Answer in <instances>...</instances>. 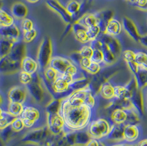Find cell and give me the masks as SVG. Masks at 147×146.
I'll return each instance as SVG.
<instances>
[{"instance_id":"9a60e30c","label":"cell","mask_w":147,"mask_h":146,"mask_svg":"<svg viewBox=\"0 0 147 146\" xmlns=\"http://www.w3.org/2000/svg\"><path fill=\"white\" fill-rule=\"evenodd\" d=\"M122 24L124 30L128 36L136 42H139L142 35L139 33L138 28L133 20L128 17H124L122 19Z\"/></svg>"},{"instance_id":"681fc988","label":"cell","mask_w":147,"mask_h":146,"mask_svg":"<svg viewBox=\"0 0 147 146\" xmlns=\"http://www.w3.org/2000/svg\"><path fill=\"white\" fill-rule=\"evenodd\" d=\"M137 146H147V137L140 139L137 143Z\"/></svg>"},{"instance_id":"c3c4849f","label":"cell","mask_w":147,"mask_h":146,"mask_svg":"<svg viewBox=\"0 0 147 146\" xmlns=\"http://www.w3.org/2000/svg\"><path fill=\"white\" fill-rule=\"evenodd\" d=\"M139 42L142 46L147 48V34L141 36Z\"/></svg>"},{"instance_id":"ba28073f","label":"cell","mask_w":147,"mask_h":146,"mask_svg":"<svg viewBox=\"0 0 147 146\" xmlns=\"http://www.w3.org/2000/svg\"><path fill=\"white\" fill-rule=\"evenodd\" d=\"M50 133L47 126L28 130L22 139V141L43 146Z\"/></svg>"},{"instance_id":"3957f363","label":"cell","mask_w":147,"mask_h":146,"mask_svg":"<svg viewBox=\"0 0 147 146\" xmlns=\"http://www.w3.org/2000/svg\"><path fill=\"white\" fill-rule=\"evenodd\" d=\"M26 52L24 42L22 40L16 42L11 52L6 56L1 58V72L4 74H12L22 70V61L26 56Z\"/></svg>"},{"instance_id":"f35d334b","label":"cell","mask_w":147,"mask_h":146,"mask_svg":"<svg viewBox=\"0 0 147 146\" xmlns=\"http://www.w3.org/2000/svg\"><path fill=\"white\" fill-rule=\"evenodd\" d=\"M75 38L82 43H87L90 42L88 37L86 30H81L74 33Z\"/></svg>"},{"instance_id":"ac0fdd59","label":"cell","mask_w":147,"mask_h":146,"mask_svg":"<svg viewBox=\"0 0 147 146\" xmlns=\"http://www.w3.org/2000/svg\"><path fill=\"white\" fill-rule=\"evenodd\" d=\"M0 33L1 38H7L16 42L20 40V30L14 24L9 27H1Z\"/></svg>"},{"instance_id":"60d3db41","label":"cell","mask_w":147,"mask_h":146,"mask_svg":"<svg viewBox=\"0 0 147 146\" xmlns=\"http://www.w3.org/2000/svg\"><path fill=\"white\" fill-rule=\"evenodd\" d=\"M123 58L124 60L127 62L134 61L136 57V52L132 50H127L123 52Z\"/></svg>"},{"instance_id":"2e32d148","label":"cell","mask_w":147,"mask_h":146,"mask_svg":"<svg viewBox=\"0 0 147 146\" xmlns=\"http://www.w3.org/2000/svg\"><path fill=\"white\" fill-rule=\"evenodd\" d=\"M98 38L107 46L109 50L117 58L120 56L121 51L120 44L116 38L105 33L99 35Z\"/></svg>"},{"instance_id":"11a10c76","label":"cell","mask_w":147,"mask_h":146,"mask_svg":"<svg viewBox=\"0 0 147 146\" xmlns=\"http://www.w3.org/2000/svg\"></svg>"},{"instance_id":"7402d4cb","label":"cell","mask_w":147,"mask_h":146,"mask_svg":"<svg viewBox=\"0 0 147 146\" xmlns=\"http://www.w3.org/2000/svg\"><path fill=\"white\" fill-rule=\"evenodd\" d=\"M11 12L14 17L23 20L27 17L28 8L22 2H16L11 8Z\"/></svg>"},{"instance_id":"5bb4252c","label":"cell","mask_w":147,"mask_h":146,"mask_svg":"<svg viewBox=\"0 0 147 146\" xmlns=\"http://www.w3.org/2000/svg\"><path fill=\"white\" fill-rule=\"evenodd\" d=\"M74 63L71 60L60 56L52 57L49 66L56 70L60 75H62L66 72L68 67Z\"/></svg>"},{"instance_id":"44dd1931","label":"cell","mask_w":147,"mask_h":146,"mask_svg":"<svg viewBox=\"0 0 147 146\" xmlns=\"http://www.w3.org/2000/svg\"><path fill=\"white\" fill-rule=\"evenodd\" d=\"M122 27L120 21L113 18L107 24L105 33L113 37L118 36L121 33Z\"/></svg>"},{"instance_id":"f907efd6","label":"cell","mask_w":147,"mask_h":146,"mask_svg":"<svg viewBox=\"0 0 147 146\" xmlns=\"http://www.w3.org/2000/svg\"><path fill=\"white\" fill-rule=\"evenodd\" d=\"M131 144H128L126 143H120V144H117V145H115L111 146H129Z\"/></svg>"},{"instance_id":"83f0119b","label":"cell","mask_w":147,"mask_h":146,"mask_svg":"<svg viewBox=\"0 0 147 146\" xmlns=\"http://www.w3.org/2000/svg\"><path fill=\"white\" fill-rule=\"evenodd\" d=\"M77 20L87 28L98 24L97 18L95 14H85Z\"/></svg>"},{"instance_id":"603a6c76","label":"cell","mask_w":147,"mask_h":146,"mask_svg":"<svg viewBox=\"0 0 147 146\" xmlns=\"http://www.w3.org/2000/svg\"><path fill=\"white\" fill-rule=\"evenodd\" d=\"M16 42L7 38H1L0 40V57L7 56L12 51Z\"/></svg>"},{"instance_id":"7c38bea8","label":"cell","mask_w":147,"mask_h":146,"mask_svg":"<svg viewBox=\"0 0 147 146\" xmlns=\"http://www.w3.org/2000/svg\"><path fill=\"white\" fill-rule=\"evenodd\" d=\"M65 121L59 112L47 113V127L50 133L59 135L64 133Z\"/></svg>"},{"instance_id":"5b68a950","label":"cell","mask_w":147,"mask_h":146,"mask_svg":"<svg viewBox=\"0 0 147 146\" xmlns=\"http://www.w3.org/2000/svg\"><path fill=\"white\" fill-rule=\"evenodd\" d=\"M107 118L112 124H136L140 123L142 118L137 109L132 106L127 109L117 108L108 113Z\"/></svg>"},{"instance_id":"4316f807","label":"cell","mask_w":147,"mask_h":146,"mask_svg":"<svg viewBox=\"0 0 147 146\" xmlns=\"http://www.w3.org/2000/svg\"><path fill=\"white\" fill-rule=\"evenodd\" d=\"M137 86L140 90L147 84V70L140 66L137 72L134 75Z\"/></svg>"},{"instance_id":"816d5d0a","label":"cell","mask_w":147,"mask_h":146,"mask_svg":"<svg viewBox=\"0 0 147 146\" xmlns=\"http://www.w3.org/2000/svg\"><path fill=\"white\" fill-rule=\"evenodd\" d=\"M30 3H36L37 2H38L39 0H27Z\"/></svg>"},{"instance_id":"f546056e","label":"cell","mask_w":147,"mask_h":146,"mask_svg":"<svg viewBox=\"0 0 147 146\" xmlns=\"http://www.w3.org/2000/svg\"><path fill=\"white\" fill-rule=\"evenodd\" d=\"M14 24L12 16L7 13L2 9L0 10V25L1 27H9Z\"/></svg>"},{"instance_id":"484cf974","label":"cell","mask_w":147,"mask_h":146,"mask_svg":"<svg viewBox=\"0 0 147 146\" xmlns=\"http://www.w3.org/2000/svg\"><path fill=\"white\" fill-rule=\"evenodd\" d=\"M101 42L102 45L101 50L103 54V63L105 65L110 66L115 62L117 57L109 50L107 46L104 42L102 41Z\"/></svg>"},{"instance_id":"7dc6e473","label":"cell","mask_w":147,"mask_h":146,"mask_svg":"<svg viewBox=\"0 0 147 146\" xmlns=\"http://www.w3.org/2000/svg\"><path fill=\"white\" fill-rule=\"evenodd\" d=\"M100 141L97 139H91L84 146H99Z\"/></svg>"},{"instance_id":"e0dca14e","label":"cell","mask_w":147,"mask_h":146,"mask_svg":"<svg viewBox=\"0 0 147 146\" xmlns=\"http://www.w3.org/2000/svg\"><path fill=\"white\" fill-rule=\"evenodd\" d=\"M115 84L110 80L105 81L98 90V95L105 100H111L115 98Z\"/></svg>"},{"instance_id":"d6986e66","label":"cell","mask_w":147,"mask_h":146,"mask_svg":"<svg viewBox=\"0 0 147 146\" xmlns=\"http://www.w3.org/2000/svg\"><path fill=\"white\" fill-rule=\"evenodd\" d=\"M98 20V25L100 28L102 33H105L107 24L110 19L113 18L114 13L112 11L107 9L95 13Z\"/></svg>"},{"instance_id":"9c48e42d","label":"cell","mask_w":147,"mask_h":146,"mask_svg":"<svg viewBox=\"0 0 147 146\" xmlns=\"http://www.w3.org/2000/svg\"><path fill=\"white\" fill-rule=\"evenodd\" d=\"M8 100L23 105L32 100L26 86L22 85L12 87L8 92Z\"/></svg>"},{"instance_id":"52a82bcc","label":"cell","mask_w":147,"mask_h":146,"mask_svg":"<svg viewBox=\"0 0 147 146\" xmlns=\"http://www.w3.org/2000/svg\"><path fill=\"white\" fill-rule=\"evenodd\" d=\"M52 58V43L49 37H45L40 43L39 48L37 62L39 66V72L42 73L49 66Z\"/></svg>"},{"instance_id":"ab89813d","label":"cell","mask_w":147,"mask_h":146,"mask_svg":"<svg viewBox=\"0 0 147 146\" xmlns=\"http://www.w3.org/2000/svg\"><path fill=\"white\" fill-rule=\"evenodd\" d=\"M21 27L23 33L29 31L34 28L33 23L28 18H24L22 21Z\"/></svg>"},{"instance_id":"836d02e7","label":"cell","mask_w":147,"mask_h":146,"mask_svg":"<svg viewBox=\"0 0 147 146\" xmlns=\"http://www.w3.org/2000/svg\"><path fill=\"white\" fill-rule=\"evenodd\" d=\"M19 79L22 85L26 86L32 81L33 76L29 73L21 70L19 74Z\"/></svg>"},{"instance_id":"4dcf8cb0","label":"cell","mask_w":147,"mask_h":146,"mask_svg":"<svg viewBox=\"0 0 147 146\" xmlns=\"http://www.w3.org/2000/svg\"><path fill=\"white\" fill-rule=\"evenodd\" d=\"M135 62L139 66L147 70V54L144 52H136Z\"/></svg>"},{"instance_id":"e575fe53","label":"cell","mask_w":147,"mask_h":146,"mask_svg":"<svg viewBox=\"0 0 147 146\" xmlns=\"http://www.w3.org/2000/svg\"><path fill=\"white\" fill-rule=\"evenodd\" d=\"M37 35V31L35 29H33L23 33V39L25 42H30L35 38Z\"/></svg>"},{"instance_id":"7a4b0ae2","label":"cell","mask_w":147,"mask_h":146,"mask_svg":"<svg viewBox=\"0 0 147 146\" xmlns=\"http://www.w3.org/2000/svg\"><path fill=\"white\" fill-rule=\"evenodd\" d=\"M20 117L23 120L26 129L28 130L47 126V113L45 107L33 100L24 105Z\"/></svg>"},{"instance_id":"db71d44e","label":"cell","mask_w":147,"mask_h":146,"mask_svg":"<svg viewBox=\"0 0 147 146\" xmlns=\"http://www.w3.org/2000/svg\"><path fill=\"white\" fill-rule=\"evenodd\" d=\"M137 144H133V145H130L129 146H137Z\"/></svg>"},{"instance_id":"b9f144b4","label":"cell","mask_w":147,"mask_h":146,"mask_svg":"<svg viewBox=\"0 0 147 146\" xmlns=\"http://www.w3.org/2000/svg\"><path fill=\"white\" fill-rule=\"evenodd\" d=\"M87 28L82 24L78 20H76L72 24V31L74 33H75L78 31L81 30H87Z\"/></svg>"},{"instance_id":"4fadbf2b","label":"cell","mask_w":147,"mask_h":146,"mask_svg":"<svg viewBox=\"0 0 147 146\" xmlns=\"http://www.w3.org/2000/svg\"><path fill=\"white\" fill-rule=\"evenodd\" d=\"M47 6L50 9L59 14L67 24L72 23L74 21L73 18L72 16L68 13L66 9V7H64L57 0H47L46 1Z\"/></svg>"},{"instance_id":"f5cc1de1","label":"cell","mask_w":147,"mask_h":146,"mask_svg":"<svg viewBox=\"0 0 147 146\" xmlns=\"http://www.w3.org/2000/svg\"><path fill=\"white\" fill-rule=\"evenodd\" d=\"M99 146H106L105 145V144L104 143H102V142L100 141V143H99Z\"/></svg>"},{"instance_id":"ee69618b","label":"cell","mask_w":147,"mask_h":146,"mask_svg":"<svg viewBox=\"0 0 147 146\" xmlns=\"http://www.w3.org/2000/svg\"><path fill=\"white\" fill-rule=\"evenodd\" d=\"M92 62V61L90 58H82L80 60V67L82 70L86 71L87 68L90 65Z\"/></svg>"},{"instance_id":"bcb514c9","label":"cell","mask_w":147,"mask_h":146,"mask_svg":"<svg viewBox=\"0 0 147 146\" xmlns=\"http://www.w3.org/2000/svg\"><path fill=\"white\" fill-rule=\"evenodd\" d=\"M140 91L142 96L144 109H147V84L140 90Z\"/></svg>"},{"instance_id":"cb8c5ba5","label":"cell","mask_w":147,"mask_h":146,"mask_svg":"<svg viewBox=\"0 0 147 146\" xmlns=\"http://www.w3.org/2000/svg\"><path fill=\"white\" fill-rule=\"evenodd\" d=\"M16 118L17 117L10 114L6 110L1 108L0 129L3 130L8 126H10Z\"/></svg>"},{"instance_id":"f1b7e54d","label":"cell","mask_w":147,"mask_h":146,"mask_svg":"<svg viewBox=\"0 0 147 146\" xmlns=\"http://www.w3.org/2000/svg\"><path fill=\"white\" fill-rule=\"evenodd\" d=\"M80 8V3L76 0H71L67 3L66 9L68 13L73 18L74 21L78 18Z\"/></svg>"},{"instance_id":"ffe728a7","label":"cell","mask_w":147,"mask_h":146,"mask_svg":"<svg viewBox=\"0 0 147 146\" xmlns=\"http://www.w3.org/2000/svg\"><path fill=\"white\" fill-rule=\"evenodd\" d=\"M21 68L22 71L33 75L38 72L39 66L37 61L30 57L26 56L22 61Z\"/></svg>"},{"instance_id":"8fae6325","label":"cell","mask_w":147,"mask_h":146,"mask_svg":"<svg viewBox=\"0 0 147 146\" xmlns=\"http://www.w3.org/2000/svg\"><path fill=\"white\" fill-rule=\"evenodd\" d=\"M143 128L140 123L125 125L124 141L128 144H137L143 137Z\"/></svg>"},{"instance_id":"d590c367","label":"cell","mask_w":147,"mask_h":146,"mask_svg":"<svg viewBox=\"0 0 147 146\" xmlns=\"http://www.w3.org/2000/svg\"><path fill=\"white\" fill-rule=\"evenodd\" d=\"M93 53L90 58L92 61L101 64L103 63V54L100 50H93Z\"/></svg>"},{"instance_id":"8d00e7d4","label":"cell","mask_w":147,"mask_h":146,"mask_svg":"<svg viewBox=\"0 0 147 146\" xmlns=\"http://www.w3.org/2000/svg\"><path fill=\"white\" fill-rule=\"evenodd\" d=\"M93 49L90 46H83L78 52L82 58H91L93 53Z\"/></svg>"},{"instance_id":"d4e9b609","label":"cell","mask_w":147,"mask_h":146,"mask_svg":"<svg viewBox=\"0 0 147 146\" xmlns=\"http://www.w3.org/2000/svg\"><path fill=\"white\" fill-rule=\"evenodd\" d=\"M24 105L17 102H10L8 100L6 108L4 110H6L9 113L18 118L20 117L23 111Z\"/></svg>"},{"instance_id":"f6af8a7d","label":"cell","mask_w":147,"mask_h":146,"mask_svg":"<svg viewBox=\"0 0 147 146\" xmlns=\"http://www.w3.org/2000/svg\"><path fill=\"white\" fill-rule=\"evenodd\" d=\"M127 66H128L129 70L134 75V74L137 72V71L139 69L140 66L136 63V62L134 61H131V62H127Z\"/></svg>"},{"instance_id":"8992f818","label":"cell","mask_w":147,"mask_h":146,"mask_svg":"<svg viewBox=\"0 0 147 146\" xmlns=\"http://www.w3.org/2000/svg\"><path fill=\"white\" fill-rule=\"evenodd\" d=\"M113 125L107 118H95L87 127V133L90 139L100 141L107 137Z\"/></svg>"},{"instance_id":"1f68e13d","label":"cell","mask_w":147,"mask_h":146,"mask_svg":"<svg viewBox=\"0 0 147 146\" xmlns=\"http://www.w3.org/2000/svg\"><path fill=\"white\" fill-rule=\"evenodd\" d=\"M86 32L90 41L97 39L100 34L101 33L100 28L98 25L87 28Z\"/></svg>"},{"instance_id":"277c9868","label":"cell","mask_w":147,"mask_h":146,"mask_svg":"<svg viewBox=\"0 0 147 146\" xmlns=\"http://www.w3.org/2000/svg\"><path fill=\"white\" fill-rule=\"evenodd\" d=\"M32 76V81L29 84L26 85L30 97L35 103L46 108V106L54 100L50 99L49 97H53L49 93L42 82L40 74L37 72L33 74Z\"/></svg>"},{"instance_id":"30bf717a","label":"cell","mask_w":147,"mask_h":146,"mask_svg":"<svg viewBox=\"0 0 147 146\" xmlns=\"http://www.w3.org/2000/svg\"><path fill=\"white\" fill-rule=\"evenodd\" d=\"M125 127V125L123 124H113L107 137L100 141L101 142L104 143L106 146L125 143L123 136Z\"/></svg>"},{"instance_id":"d6a6232c","label":"cell","mask_w":147,"mask_h":146,"mask_svg":"<svg viewBox=\"0 0 147 146\" xmlns=\"http://www.w3.org/2000/svg\"><path fill=\"white\" fill-rule=\"evenodd\" d=\"M11 126L14 131L16 133H20L26 129L23 120L20 117H18L14 120Z\"/></svg>"},{"instance_id":"7bdbcfd3","label":"cell","mask_w":147,"mask_h":146,"mask_svg":"<svg viewBox=\"0 0 147 146\" xmlns=\"http://www.w3.org/2000/svg\"><path fill=\"white\" fill-rule=\"evenodd\" d=\"M133 4L138 8L143 10L147 11V0H134Z\"/></svg>"},{"instance_id":"6da1fadb","label":"cell","mask_w":147,"mask_h":146,"mask_svg":"<svg viewBox=\"0 0 147 146\" xmlns=\"http://www.w3.org/2000/svg\"><path fill=\"white\" fill-rule=\"evenodd\" d=\"M59 112L65 121L64 133L85 130L96 118V110L87 104L72 105L66 98L60 100Z\"/></svg>"},{"instance_id":"74e56055","label":"cell","mask_w":147,"mask_h":146,"mask_svg":"<svg viewBox=\"0 0 147 146\" xmlns=\"http://www.w3.org/2000/svg\"><path fill=\"white\" fill-rule=\"evenodd\" d=\"M101 68V64L95 63L92 61V63L87 68L86 72L92 75H96L100 72Z\"/></svg>"}]
</instances>
